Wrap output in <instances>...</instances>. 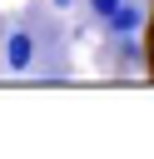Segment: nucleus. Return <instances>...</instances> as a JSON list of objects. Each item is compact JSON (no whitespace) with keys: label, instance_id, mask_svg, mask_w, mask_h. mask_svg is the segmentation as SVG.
Instances as JSON below:
<instances>
[{"label":"nucleus","instance_id":"nucleus-3","mask_svg":"<svg viewBox=\"0 0 154 159\" xmlns=\"http://www.w3.org/2000/svg\"><path fill=\"white\" fill-rule=\"evenodd\" d=\"M144 20H149V15H144V5L119 0V5L104 15V30H109V35H139V30H144Z\"/></svg>","mask_w":154,"mask_h":159},{"label":"nucleus","instance_id":"nucleus-2","mask_svg":"<svg viewBox=\"0 0 154 159\" xmlns=\"http://www.w3.org/2000/svg\"><path fill=\"white\" fill-rule=\"evenodd\" d=\"M114 65H119V75H149L144 40L139 35H114Z\"/></svg>","mask_w":154,"mask_h":159},{"label":"nucleus","instance_id":"nucleus-4","mask_svg":"<svg viewBox=\"0 0 154 159\" xmlns=\"http://www.w3.org/2000/svg\"><path fill=\"white\" fill-rule=\"evenodd\" d=\"M114 5H119V0H89V15H94V20H99V25H104V15H109V10H114Z\"/></svg>","mask_w":154,"mask_h":159},{"label":"nucleus","instance_id":"nucleus-5","mask_svg":"<svg viewBox=\"0 0 154 159\" xmlns=\"http://www.w3.org/2000/svg\"><path fill=\"white\" fill-rule=\"evenodd\" d=\"M55 10H75V0H55Z\"/></svg>","mask_w":154,"mask_h":159},{"label":"nucleus","instance_id":"nucleus-1","mask_svg":"<svg viewBox=\"0 0 154 159\" xmlns=\"http://www.w3.org/2000/svg\"><path fill=\"white\" fill-rule=\"evenodd\" d=\"M0 45H5V50H0V60H5V70H10V75H30V70H35V35H30V30H20V25H15Z\"/></svg>","mask_w":154,"mask_h":159}]
</instances>
